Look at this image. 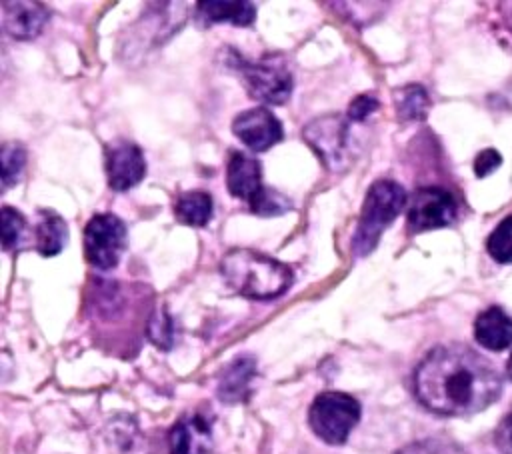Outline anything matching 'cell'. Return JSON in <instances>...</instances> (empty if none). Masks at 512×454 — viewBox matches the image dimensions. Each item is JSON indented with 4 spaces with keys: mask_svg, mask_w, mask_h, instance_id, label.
Listing matches in <instances>:
<instances>
[{
    "mask_svg": "<svg viewBox=\"0 0 512 454\" xmlns=\"http://www.w3.org/2000/svg\"><path fill=\"white\" fill-rule=\"evenodd\" d=\"M414 392L436 414L470 416L498 400L502 378L472 348L448 344L424 356L414 374Z\"/></svg>",
    "mask_w": 512,
    "mask_h": 454,
    "instance_id": "cell-1",
    "label": "cell"
},
{
    "mask_svg": "<svg viewBox=\"0 0 512 454\" xmlns=\"http://www.w3.org/2000/svg\"><path fill=\"white\" fill-rule=\"evenodd\" d=\"M220 270L238 294L254 300L276 298L292 284V270L286 264L248 248L230 250Z\"/></svg>",
    "mask_w": 512,
    "mask_h": 454,
    "instance_id": "cell-2",
    "label": "cell"
},
{
    "mask_svg": "<svg viewBox=\"0 0 512 454\" xmlns=\"http://www.w3.org/2000/svg\"><path fill=\"white\" fill-rule=\"evenodd\" d=\"M404 204L406 192L398 182L378 180L370 186L352 238V248L356 256H366L376 248L380 234L394 222Z\"/></svg>",
    "mask_w": 512,
    "mask_h": 454,
    "instance_id": "cell-3",
    "label": "cell"
},
{
    "mask_svg": "<svg viewBox=\"0 0 512 454\" xmlns=\"http://www.w3.org/2000/svg\"><path fill=\"white\" fill-rule=\"evenodd\" d=\"M358 420L360 404L344 392H324L316 396L308 412L314 434L326 444H344Z\"/></svg>",
    "mask_w": 512,
    "mask_h": 454,
    "instance_id": "cell-4",
    "label": "cell"
},
{
    "mask_svg": "<svg viewBox=\"0 0 512 454\" xmlns=\"http://www.w3.org/2000/svg\"><path fill=\"white\" fill-rule=\"evenodd\" d=\"M234 68L248 94L264 104H284L292 94V74L280 60L250 62L238 54L232 56Z\"/></svg>",
    "mask_w": 512,
    "mask_h": 454,
    "instance_id": "cell-5",
    "label": "cell"
},
{
    "mask_svg": "<svg viewBox=\"0 0 512 454\" xmlns=\"http://www.w3.org/2000/svg\"><path fill=\"white\" fill-rule=\"evenodd\" d=\"M126 248V226L114 214H96L84 228V256L98 270L118 264Z\"/></svg>",
    "mask_w": 512,
    "mask_h": 454,
    "instance_id": "cell-6",
    "label": "cell"
},
{
    "mask_svg": "<svg viewBox=\"0 0 512 454\" xmlns=\"http://www.w3.org/2000/svg\"><path fill=\"white\" fill-rule=\"evenodd\" d=\"M454 196L440 186H426L414 192L408 206V228L412 232H424L432 228H442L456 218Z\"/></svg>",
    "mask_w": 512,
    "mask_h": 454,
    "instance_id": "cell-7",
    "label": "cell"
},
{
    "mask_svg": "<svg viewBox=\"0 0 512 454\" xmlns=\"http://www.w3.org/2000/svg\"><path fill=\"white\" fill-rule=\"evenodd\" d=\"M302 138L318 154L326 168L336 170L346 152L348 122L340 114H324L302 128Z\"/></svg>",
    "mask_w": 512,
    "mask_h": 454,
    "instance_id": "cell-8",
    "label": "cell"
},
{
    "mask_svg": "<svg viewBox=\"0 0 512 454\" xmlns=\"http://www.w3.org/2000/svg\"><path fill=\"white\" fill-rule=\"evenodd\" d=\"M232 132L252 152H264L282 140V124L264 106H256L240 112L232 122Z\"/></svg>",
    "mask_w": 512,
    "mask_h": 454,
    "instance_id": "cell-9",
    "label": "cell"
},
{
    "mask_svg": "<svg viewBox=\"0 0 512 454\" xmlns=\"http://www.w3.org/2000/svg\"><path fill=\"white\" fill-rule=\"evenodd\" d=\"M106 174L112 190H130L146 174V160L142 150L128 140L112 142L106 148Z\"/></svg>",
    "mask_w": 512,
    "mask_h": 454,
    "instance_id": "cell-10",
    "label": "cell"
},
{
    "mask_svg": "<svg viewBox=\"0 0 512 454\" xmlns=\"http://www.w3.org/2000/svg\"><path fill=\"white\" fill-rule=\"evenodd\" d=\"M50 12L40 2H2V26L6 34L18 40H30L38 36L48 22Z\"/></svg>",
    "mask_w": 512,
    "mask_h": 454,
    "instance_id": "cell-11",
    "label": "cell"
},
{
    "mask_svg": "<svg viewBox=\"0 0 512 454\" xmlns=\"http://www.w3.org/2000/svg\"><path fill=\"white\" fill-rule=\"evenodd\" d=\"M212 428L200 414L180 418L170 430V454H210Z\"/></svg>",
    "mask_w": 512,
    "mask_h": 454,
    "instance_id": "cell-12",
    "label": "cell"
},
{
    "mask_svg": "<svg viewBox=\"0 0 512 454\" xmlns=\"http://www.w3.org/2000/svg\"><path fill=\"white\" fill-rule=\"evenodd\" d=\"M226 186L232 196L252 200L262 188V166L254 156L232 152L226 166Z\"/></svg>",
    "mask_w": 512,
    "mask_h": 454,
    "instance_id": "cell-13",
    "label": "cell"
},
{
    "mask_svg": "<svg viewBox=\"0 0 512 454\" xmlns=\"http://www.w3.org/2000/svg\"><path fill=\"white\" fill-rule=\"evenodd\" d=\"M474 336L488 350H504L512 344V318L500 306H490L478 314Z\"/></svg>",
    "mask_w": 512,
    "mask_h": 454,
    "instance_id": "cell-14",
    "label": "cell"
},
{
    "mask_svg": "<svg viewBox=\"0 0 512 454\" xmlns=\"http://www.w3.org/2000/svg\"><path fill=\"white\" fill-rule=\"evenodd\" d=\"M254 374H256L254 358H248V356L236 358L220 376L218 398L230 404L242 402L248 396Z\"/></svg>",
    "mask_w": 512,
    "mask_h": 454,
    "instance_id": "cell-15",
    "label": "cell"
},
{
    "mask_svg": "<svg viewBox=\"0 0 512 454\" xmlns=\"http://www.w3.org/2000/svg\"><path fill=\"white\" fill-rule=\"evenodd\" d=\"M198 12L206 22H232L236 26H250L256 18V8L250 2H200Z\"/></svg>",
    "mask_w": 512,
    "mask_h": 454,
    "instance_id": "cell-16",
    "label": "cell"
},
{
    "mask_svg": "<svg viewBox=\"0 0 512 454\" xmlns=\"http://www.w3.org/2000/svg\"><path fill=\"white\" fill-rule=\"evenodd\" d=\"M176 218L188 226H206L212 216V198L202 190L182 192L174 204Z\"/></svg>",
    "mask_w": 512,
    "mask_h": 454,
    "instance_id": "cell-17",
    "label": "cell"
},
{
    "mask_svg": "<svg viewBox=\"0 0 512 454\" xmlns=\"http://www.w3.org/2000/svg\"><path fill=\"white\" fill-rule=\"evenodd\" d=\"M68 240V226L56 214H44L36 228V248L42 256H56Z\"/></svg>",
    "mask_w": 512,
    "mask_h": 454,
    "instance_id": "cell-18",
    "label": "cell"
},
{
    "mask_svg": "<svg viewBox=\"0 0 512 454\" xmlns=\"http://www.w3.org/2000/svg\"><path fill=\"white\" fill-rule=\"evenodd\" d=\"M398 116L404 120H420L430 108V98L420 84H408L396 92Z\"/></svg>",
    "mask_w": 512,
    "mask_h": 454,
    "instance_id": "cell-19",
    "label": "cell"
},
{
    "mask_svg": "<svg viewBox=\"0 0 512 454\" xmlns=\"http://www.w3.org/2000/svg\"><path fill=\"white\" fill-rule=\"evenodd\" d=\"M486 250L500 264H510L512 262V214L506 216L492 230V234L486 240Z\"/></svg>",
    "mask_w": 512,
    "mask_h": 454,
    "instance_id": "cell-20",
    "label": "cell"
},
{
    "mask_svg": "<svg viewBox=\"0 0 512 454\" xmlns=\"http://www.w3.org/2000/svg\"><path fill=\"white\" fill-rule=\"evenodd\" d=\"M248 204H250V210L258 216H278L292 208L290 200L284 194H280L278 190H272V188H264V186L252 196V200Z\"/></svg>",
    "mask_w": 512,
    "mask_h": 454,
    "instance_id": "cell-21",
    "label": "cell"
},
{
    "mask_svg": "<svg viewBox=\"0 0 512 454\" xmlns=\"http://www.w3.org/2000/svg\"><path fill=\"white\" fill-rule=\"evenodd\" d=\"M0 160H2V184L4 188H10L22 174V168L26 164V150L16 142H8L0 150Z\"/></svg>",
    "mask_w": 512,
    "mask_h": 454,
    "instance_id": "cell-22",
    "label": "cell"
},
{
    "mask_svg": "<svg viewBox=\"0 0 512 454\" xmlns=\"http://www.w3.org/2000/svg\"><path fill=\"white\" fill-rule=\"evenodd\" d=\"M0 222H2V246L6 250H10L18 242V238L26 226V220H24L22 212H18L16 208L4 206L0 212Z\"/></svg>",
    "mask_w": 512,
    "mask_h": 454,
    "instance_id": "cell-23",
    "label": "cell"
},
{
    "mask_svg": "<svg viewBox=\"0 0 512 454\" xmlns=\"http://www.w3.org/2000/svg\"><path fill=\"white\" fill-rule=\"evenodd\" d=\"M148 336L154 344H158L162 348H170L172 338H174V326H172V318L166 314V310L154 312V316L150 318V324H148Z\"/></svg>",
    "mask_w": 512,
    "mask_h": 454,
    "instance_id": "cell-24",
    "label": "cell"
},
{
    "mask_svg": "<svg viewBox=\"0 0 512 454\" xmlns=\"http://www.w3.org/2000/svg\"><path fill=\"white\" fill-rule=\"evenodd\" d=\"M378 108V100L368 96V94H360L356 96L350 106H348V118L350 120H356V122H362L364 118H368L374 110Z\"/></svg>",
    "mask_w": 512,
    "mask_h": 454,
    "instance_id": "cell-25",
    "label": "cell"
},
{
    "mask_svg": "<svg viewBox=\"0 0 512 454\" xmlns=\"http://www.w3.org/2000/svg\"><path fill=\"white\" fill-rule=\"evenodd\" d=\"M502 164V156L494 150V148H488V150H482L476 160H474V172L478 178H484L488 176L490 172H494L498 166Z\"/></svg>",
    "mask_w": 512,
    "mask_h": 454,
    "instance_id": "cell-26",
    "label": "cell"
},
{
    "mask_svg": "<svg viewBox=\"0 0 512 454\" xmlns=\"http://www.w3.org/2000/svg\"><path fill=\"white\" fill-rule=\"evenodd\" d=\"M494 442L502 454H512V410L502 418L496 428Z\"/></svg>",
    "mask_w": 512,
    "mask_h": 454,
    "instance_id": "cell-27",
    "label": "cell"
},
{
    "mask_svg": "<svg viewBox=\"0 0 512 454\" xmlns=\"http://www.w3.org/2000/svg\"><path fill=\"white\" fill-rule=\"evenodd\" d=\"M506 374H508V378L512 380V356L508 358V364H506Z\"/></svg>",
    "mask_w": 512,
    "mask_h": 454,
    "instance_id": "cell-28",
    "label": "cell"
}]
</instances>
